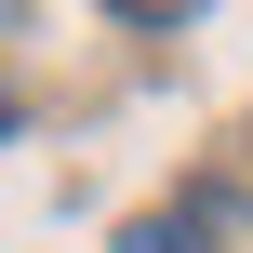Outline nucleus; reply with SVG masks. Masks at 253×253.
Listing matches in <instances>:
<instances>
[{
	"label": "nucleus",
	"mask_w": 253,
	"mask_h": 253,
	"mask_svg": "<svg viewBox=\"0 0 253 253\" xmlns=\"http://www.w3.org/2000/svg\"><path fill=\"white\" fill-rule=\"evenodd\" d=\"M120 13H133V27H187L200 0H120Z\"/></svg>",
	"instance_id": "1"
}]
</instances>
